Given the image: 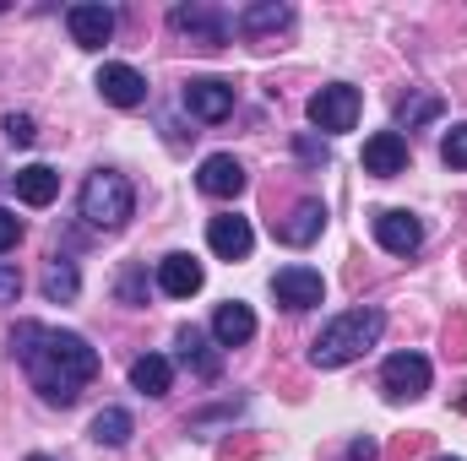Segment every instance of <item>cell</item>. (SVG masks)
<instances>
[{
	"instance_id": "obj_6",
	"label": "cell",
	"mask_w": 467,
	"mask_h": 461,
	"mask_svg": "<svg viewBox=\"0 0 467 461\" xmlns=\"http://www.w3.org/2000/svg\"><path fill=\"white\" fill-rule=\"evenodd\" d=\"M353 119H358V87H348V82H332L310 98V125L327 130V136L353 130Z\"/></svg>"
},
{
	"instance_id": "obj_3",
	"label": "cell",
	"mask_w": 467,
	"mask_h": 461,
	"mask_svg": "<svg viewBox=\"0 0 467 461\" xmlns=\"http://www.w3.org/2000/svg\"><path fill=\"white\" fill-rule=\"evenodd\" d=\"M77 207H82V218H88L93 229L115 233V229H125V218L136 212V190H130V179L115 174V169H93V174L82 179Z\"/></svg>"
},
{
	"instance_id": "obj_8",
	"label": "cell",
	"mask_w": 467,
	"mask_h": 461,
	"mask_svg": "<svg viewBox=\"0 0 467 461\" xmlns=\"http://www.w3.org/2000/svg\"><path fill=\"white\" fill-rule=\"evenodd\" d=\"M375 244L386 255H413L424 244V223L413 212H402V207H386V212H375Z\"/></svg>"
},
{
	"instance_id": "obj_33",
	"label": "cell",
	"mask_w": 467,
	"mask_h": 461,
	"mask_svg": "<svg viewBox=\"0 0 467 461\" xmlns=\"http://www.w3.org/2000/svg\"><path fill=\"white\" fill-rule=\"evenodd\" d=\"M0 11H5V5H0Z\"/></svg>"
},
{
	"instance_id": "obj_21",
	"label": "cell",
	"mask_w": 467,
	"mask_h": 461,
	"mask_svg": "<svg viewBox=\"0 0 467 461\" xmlns=\"http://www.w3.org/2000/svg\"><path fill=\"white\" fill-rule=\"evenodd\" d=\"M130 385H136L141 396H169V385H174V364L158 358V353H141V358L130 364Z\"/></svg>"
},
{
	"instance_id": "obj_18",
	"label": "cell",
	"mask_w": 467,
	"mask_h": 461,
	"mask_svg": "<svg viewBox=\"0 0 467 461\" xmlns=\"http://www.w3.org/2000/svg\"><path fill=\"white\" fill-rule=\"evenodd\" d=\"M321 229H327V207H321V201H299V207H294V218H288V223H277V239H283V244H294V250H305V244H316V239H321Z\"/></svg>"
},
{
	"instance_id": "obj_17",
	"label": "cell",
	"mask_w": 467,
	"mask_h": 461,
	"mask_svg": "<svg viewBox=\"0 0 467 461\" xmlns=\"http://www.w3.org/2000/svg\"><path fill=\"white\" fill-rule=\"evenodd\" d=\"M250 337H255V315H250V304H239V299L218 304V315H213V343L218 347H244Z\"/></svg>"
},
{
	"instance_id": "obj_29",
	"label": "cell",
	"mask_w": 467,
	"mask_h": 461,
	"mask_svg": "<svg viewBox=\"0 0 467 461\" xmlns=\"http://www.w3.org/2000/svg\"><path fill=\"white\" fill-rule=\"evenodd\" d=\"M348 461H375V440L364 435V440H353L348 446Z\"/></svg>"
},
{
	"instance_id": "obj_20",
	"label": "cell",
	"mask_w": 467,
	"mask_h": 461,
	"mask_svg": "<svg viewBox=\"0 0 467 461\" xmlns=\"http://www.w3.org/2000/svg\"><path fill=\"white\" fill-rule=\"evenodd\" d=\"M16 196H22L27 207H49V201L60 196V174H55L49 163H27V169H16Z\"/></svg>"
},
{
	"instance_id": "obj_2",
	"label": "cell",
	"mask_w": 467,
	"mask_h": 461,
	"mask_svg": "<svg viewBox=\"0 0 467 461\" xmlns=\"http://www.w3.org/2000/svg\"><path fill=\"white\" fill-rule=\"evenodd\" d=\"M380 332H386L380 310H348V315H337V321L321 326V337L310 343V364L316 369H343V364L364 358L369 347L380 343Z\"/></svg>"
},
{
	"instance_id": "obj_1",
	"label": "cell",
	"mask_w": 467,
	"mask_h": 461,
	"mask_svg": "<svg viewBox=\"0 0 467 461\" xmlns=\"http://www.w3.org/2000/svg\"><path fill=\"white\" fill-rule=\"evenodd\" d=\"M11 353H16V364L27 369L33 391L49 407H71L82 396V385L99 374V353L88 347V337L55 332V326H38V321H16Z\"/></svg>"
},
{
	"instance_id": "obj_26",
	"label": "cell",
	"mask_w": 467,
	"mask_h": 461,
	"mask_svg": "<svg viewBox=\"0 0 467 461\" xmlns=\"http://www.w3.org/2000/svg\"><path fill=\"white\" fill-rule=\"evenodd\" d=\"M22 299V271L11 261H0V304H16Z\"/></svg>"
},
{
	"instance_id": "obj_7",
	"label": "cell",
	"mask_w": 467,
	"mask_h": 461,
	"mask_svg": "<svg viewBox=\"0 0 467 461\" xmlns=\"http://www.w3.org/2000/svg\"><path fill=\"white\" fill-rule=\"evenodd\" d=\"M272 299H277L283 310H316V304L327 299V282H321L316 266H283V271L272 277Z\"/></svg>"
},
{
	"instance_id": "obj_22",
	"label": "cell",
	"mask_w": 467,
	"mask_h": 461,
	"mask_svg": "<svg viewBox=\"0 0 467 461\" xmlns=\"http://www.w3.org/2000/svg\"><path fill=\"white\" fill-rule=\"evenodd\" d=\"M77 288H82V277H77V261L55 255V261L44 266V299H49V304H71V299H77Z\"/></svg>"
},
{
	"instance_id": "obj_5",
	"label": "cell",
	"mask_w": 467,
	"mask_h": 461,
	"mask_svg": "<svg viewBox=\"0 0 467 461\" xmlns=\"http://www.w3.org/2000/svg\"><path fill=\"white\" fill-rule=\"evenodd\" d=\"M380 391L391 402H419L430 391V358L424 353H391L380 364Z\"/></svg>"
},
{
	"instance_id": "obj_10",
	"label": "cell",
	"mask_w": 467,
	"mask_h": 461,
	"mask_svg": "<svg viewBox=\"0 0 467 461\" xmlns=\"http://www.w3.org/2000/svg\"><path fill=\"white\" fill-rule=\"evenodd\" d=\"M402 169H408V136H402V130H375V136L364 141V174L397 179Z\"/></svg>"
},
{
	"instance_id": "obj_32",
	"label": "cell",
	"mask_w": 467,
	"mask_h": 461,
	"mask_svg": "<svg viewBox=\"0 0 467 461\" xmlns=\"http://www.w3.org/2000/svg\"><path fill=\"white\" fill-rule=\"evenodd\" d=\"M435 461H457V456H435Z\"/></svg>"
},
{
	"instance_id": "obj_15",
	"label": "cell",
	"mask_w": 467,
	"mask_h": 461,
	"mask_svg": "<svg viewBox=\"0 0 467 461\" xmlns=\"http://www.w3.org/2000/svg\"><path fill=\"white\" fill-rule=\"evenodd\" d=\"M66 27H71V38L82 49H104L115 38V11L109 5H71L66 11Z\"/></svg>"
},
{
	"instance_id": "obj_16",
	"label": "cell",
	"mask_w": 467,
	"mask_h": 461,
	"mask_svg": "<svg viewBox=\"0 0 467 461\" xmlns=\"http://www.w3.org/2000/svg\"><path fill=\"white\" fill-rule=\"evenodd\" d=\"M207 244H213V255H223V261H244L250 255V244H255V229H250V218H213L207 223Z\"/></svg>"
},
{
	"instance_id": "obj_12",
	"label": "cell",
	"mask_w": 467,
	"mask_h": 461,
	"mask_svg": "<svg viewBox=\"0 0 467 461\" xmlns=\"http://www.w3.org/2000/svg\"><path fill=\"white\" fill-rule=\"evenodd\" d=\"M99 93H104V104H115V109H136V104H147V77H141L136 66L109 60V66L99 71Z\"/></svg>"
},
{
	"instance_id": "obj_24",
	"label": "cell",
	"mask_w": 467,
	"mask_h": 461,
	"mask_svg": "<svg viewBox=\"0 0 467 461\" xmlns=\"http://www.w3.org/2000/svg\"><path fill=\"white\" fill-rule=\"evenodd\" d=\"M435 115H441V98H435V93H419L413 104L402 98V109H397V125H408V130H413V125H424V119H435Z\"/></svg>"
},
{
	"instance_id": "obj_30",
	"label": "cell",
	"mask_w": 467,
	"mask_h": 461,
	"mask_svg": "<svg viewBox=\"0 0 467 461\" xmlns=\"http://www.w3.org/2000/svg\"><path fill=\"white\" fill-rule=\"evenodd\" d=\"M299 152H305L310 163H327V141H310V136H305V141H299Z\"/></svg>"
},
{
	"instance_id": "obj_11",
	"label": "cell",
	"mask_w": 467,
	"mask_h": 461,
	"mask_svg": "<svg viewBox=\"0 0 467 461\" xmlns=\"http://www.w3.org/2000/svg\"><path fill=\"white\" fill-rule=\"evenodd\" d=\"M180 364L196 374V380H218L223 374V347L213 343L207 332H196V326H180Z\"/></svg>"
},
{
	"instance_id": "obj_25",
	"label": "cell",
	"mask_w": 467,
	"mask_h": 461,
	"mask_svg": "<svg viewBox=\"0 0 467 461\" xmlns=\"http://www.w3.org/2000/svg\"><path fill=\"white\" fill-rule=\"evenodd\" d=\"M441 158H446L451 169H467V125H451V130H446V141H441Z\"/></svg>"
},
{
	"instance_id": "obj_9",
	"label": "cell",
	"mask_w": 467,
	"mask_h": 461,
	"mask_svg": "<svg viewBox=\"0 0 467 461\" xmlns=\"http://www.w3.org/2000/svg\"><path fill=\"white\" fill-rule=\"evenodd\" d=\"M185 109L196 119H207V125L229 119L234 115V82H223V77H196V82H185Z\"/></svg>"
},
{
	"instance_id": "obj_23",
	"label": "cell",
	"mask_w": 467,
	"mask_h": 461,
	"mask_svg": "<svg viewBox=\"0 0 467 461\" xmlns=\"http://www.w3.org/2000/svg\"><path fill=\"white\" fill-rule=\"evenodd\" d=\"M130 429H136V424H130V413H125V407H104V413L93 418V440H99V446H125V440H130Z\"/></svg>"
},
{
	"instance_id": "obj_27",
	"label": "cell",
	"mask_w": 467,
	"mask_h": 461,
	"mask_svg": "<svg viewBox=\"0 0 467 461\" xmlns=\"http://www.w3.org/2000/svg\"><path fill=\"white\" fill-rule=\"evenodd\" d=\"M38 130H33V115H5V141H16V147H27Z\"/></svg>"
},
{
	"instance_id": "obj_14",
	"label": "cell",
	"mask_w": 467,
	"mask_h": 461,
	"mask_svg": "<svg viewBox=\"0 0 467 461\" xmlns=\"http://www.w3.org/2000/svg\"><path fill=\"white\" fill-rule=\"evenodd\" d=\"M202 282H207V271H202V261H196V255L174 250V255H163V261H158V288H163L169 299H191V293H202Z\"/></svg>"
},
{
	"instance_id": "obj_13",
	"label": "cell",
	"mask_w": 467,
	"mask_h": 461,
	"mask_svg": "<svg viewBox=\"0 0 467 461\" xmlns=\"http://www.w3.org/2000/svg\"><path fill=\"white\" fill-rule=\"evenodd\" d=\"M196 185H202L213 201H234V196L244 190V169H239V158H234V152H213V158H202Z\"/></svg>"
},
{
	"instance_id": "obj_19",
	"label": "cell",
	"mask_w": 467,
	"mask_h": 461,
	"mask_svg": "<svg viewBox=\"0 0 467 461\" xmlns=\"http://www.w3.org/2000/svg\"><path fill=\"white\" fill-rule=\"evenodd\" d=\"M288 22H294V5H283V0H255V5H244V11H239V33H250V38L283 33Z\"/></svg>"
},
{
	"instance_id": "obj_28",
	"label": "cell",
	"mask_w": 467,
	"mask_h": 461,
	"mask_svg": "<svg viewBox=\"0 0 467 461\" xmlns=\"http://www.w3.org/2000/svg\"><path fill=\"white\" fill-rule=\"evenodd\" d=\"M16 239H22V218L0 207V255H5V250H16Z\"/></svg>"
},
{
	"instance_id": "obj_4",
	"label": "cell",
	"mask_w": 467,
	"mask_h": 461,
	"mask_svg": "<svg viewBox=\"0 0 467 461\" xmlns=\"http://www.w3.org/2000/svg\"><path fill=\"white\" fill-rule=\"evenodd\" d=\"M169 27L180 33V38H191L196 49H223L229 44V16L218 11V5H174L169 11Z\"/></svg>"
},
{
	"instance_id": "obj_31",
	"label": "cell",
	"mask_w": 467,
	"mask_h": 461,
	"mask_svg": "<svg viewBox=\"0 0 467 461\" xmlns=\"http://www.w3.org/2000/svg\"><path fill=\"white\" fill-rule=\"evenodd\" d=\"M27 461H55V456H27Z\"/></svg>"
}]
</instances>
